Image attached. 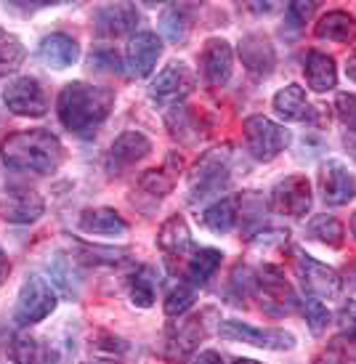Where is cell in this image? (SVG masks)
Listing matches in <instances>:
<instances>
[{
	"label": "cell",
	"mask_w": 356,
	"mask_h": 364,
	"mask_svg": "<svg viewBox=\"0 0 356 364\" xmlns=\"http://www.w3.org/2000/svg\"><path fill=\"white\" fill-rule=\"evenodd\" d=\"M112 107V88H102V85H91V82L82 80L67 82L59 93V102H56L61 125L80 139H93L96 131L107 122Z\"/></svg>",
	"instance_id": "obj_1"
},
{
	"label": "cell",
	"mask_w": 356,
	"mask_h": 364,
	"mask_svg": "<svg viewBox=\"0 0 356 364\" xmlns=\"http://www.w3.org/2000/svg\"><path fill=\"white\" fill-rule=\"evenodd\" d=\"M0 157L14 171L48 176L59 171L64 160L61 141L45 128H30V131L11 133L0 144Z\"/></svg>",
	"instance_id": "obj_2"
},
{
	"label": "cell",
	"mask_w": 356,
	"mask_h": 364,
	"mask_svg": "<svg viewBox=\"0 0 356 364\" xmlns=\"http://www.w3.org/2000/svg\"><path fill=\"white\" fill-rule=\"evenodd\" d=\"M232 171H234V152L232 146H218L205 152L194 162L189 173V197L192 203H203L207 197H218L229 189L232 183Z\"/></svg>",
	"instance_id": "obj_3"
},
{
	"label": "cell",
	"mask_w": 356,
	"mask_h": 364,
	"mask_svg": "<svg viewBox=\"0 0 356 364\" xmlns=\"http://www.w3.org/2000/svg\"><path fill=\"white\" fill-rule=\"evenodd\" d=\"M215 322H218V316H215L213 309H203V311L192 314V316H183L181 322L168 333V343H165L168 362L178 364L192 359L194 351L200 348V343L213 333Z\"/></svg>",
	"instance_id": "obj_4"
},
{
	"label": "cell",
	"mask_w": 356,
	"mask_h": 364,
	"mask_svg": "<svg viewBox=\"0 0 356 364\" xmlns=\"http://www.w3.org/2000/svg\"><path fill=\"white\" fill-rule=\"evenodd\" d=\"M242 139L244 149L250 152L253 160L271 162L287 149L290 131H287L285 125H276L274 120L264 117V114H253V117H247L242 122Z\"/></svg>",
	"instance_id": "obj_5"
},
{
	"label": "cell",
	"mask_w": 356,
	"mask_h": 364,
	"mask_svg": "<svg viewBox=\"0 0 356 364\" xmlns=\"http://www.w3.org/2000/svg\"><path fill=\"white\" fill-rule=\"evenodd\" d=\"M293 269H296L301 287H303V293L308 298H316V301H335V298H340L343 279L327 263L316 261L314 255H308L296 247L293 250Z\"/></svg>",
	"instance_id": "obj_6"
},
{
	"label": "cell",
	"mask_w": 356,
	"mask_h": 364,
	"mask_svg": "<svg viewBox=\"0 0 356 364\" xmlns=\"http://www.w3.org/2000/svg\"><path fill=\"white\" fill-rule=\"evenodd\" d=\"M56 290L48 279H43L41 274H32L24 279L16 298V309H14V322L19 327H32V324L43 322L45 316L56 311Z\"/></svg>",
	"instance_id": "obj_7"
},
{
	"label": "cell",
	"mask_w": 356,
	"mask_h": 364,
	"mask_svg": "<svg viewBox=\"0 0 356 364\" xmlns=\"http://www.w3.org/2000/svg\"><path fill=\"white\" fill-rule=\"evenodd\" d=\"M218 333L226 341H239V343L255 346V348H266V351H290L296 348V335L279 330V327H253L239 319H226L218 324Z\"/></svg>",
	"instance_id": "obj_8"
},
{
	"label": "cell",
	"mask_w": 356,
	"mask_h": 364,
	"mask_svg": "<svg viewBox=\"0 0 356 364\" xmlns=\"http://www.w3.org/2000/svg\"><path fill=\"white\" fill-rule=\"evenodd\" d=\"M311 194H314L311 181L303 173H293V176H285L282 181L274 183V189L269 194V208L279 215H287V218H303L314 205Z\"/></svg>",
	"instance_id": "obj_9"
},
{
	"label": "cell",
	"mask_w": 356,
	"mask_h": 364,
	"mask_svg": "<svg viewBox=\"0 0 356 364\" xmlns=\"http://www.w3.org/2000/svg\"><path fill=\"white\" fill-rule=\"evenodd\" d=\"M253 293H258L266 301V306L276 314H287L298 309V295L293 290V284L285 279V274L279 266L264 263L258 272L253 274Z\"/></svg>",
	"instance_id": "obj_10"
},
{
	"label": "cell",
	"mask_w": 356,
	"mask_h": 364,
	"mask_svg": "<svg viewBox=\"0 0 356 364\" xmlns=\"http://www.w3.org/2000/svg\"><path fill=\"white\" fill-rule=\"evenodd\" d=\"M319 194L330 208L348 205L356 197V176L340 160H327L319 165Z\"/></svg>",
	"instance_id": "obj_11"
},
{
	"label": "cell",
	"mask_w": 356,
	"mask_h": 364,
	"mask_svg": "<svg viewBox=\"0 0 356 364\" xmlns=\"http://www.w3.org/2000/svg\"><path fill=\"white\" fill-rule=\"evenodd\" d=\"M3 104L14 114L21 117H43L48 112V102L43 93L41 82L35 77H16L3 88Z\"/></svg>",
	"instance_id": "obj_12"
},
{
	"label": "cell",
	"mask_w": 356,
	"mask_h": 364,
	"mask_svg": "<svg viewBox=\"0 0 356 364\" xmlns=\"http://www.w3.org/2000/svg\"><path fill=\"white\" fill-rule=\"evenodd\" d=\"M194 88V72L186 61H171L149 85V96L157 102H178Z\"/></svg>",
	"instance_id": "obj_13"
},
{
	"label": "cell",
	"mask_w": 356,
	"mask_h": 364,
	"mask_svg": "<svg viewBox=\"0 0 356 364\" xmlns=\"http://www.w3.org/2000/svg\"><path fill=\"white\" fill-rule=\"evenodd\" d=\"M149 152H152V141L141 131L120 133L109 146V152H107V171L117 176V173L133 168L136 162H141Z\"/></svg>",
	"instance_id": "obj_14"
},
{
	"label": "cell",
	"mask_w": 356,
	"mask_h": 364,
	"mask_svg": "<svg viewBox=\"0 0 356 364\" xmlns=\"http://www.w3.org/2000/svg\"><path fill=\"white\" fill-rule=\"evenodd\" d=\"M139 11L131 3H112V6H102L93 14V30L99 38H122L131 35L139 27Z\"/></svg>",
	"instance_id": "obj_15"
},
{
	"label": "cell",
	"mask_w": 356,
	"mask_h": 364,
	"mask_svg": "<svg viewBox=\"0 0 356 364\" xmlns=\"http://www.w3.org/2000/svg\"><path fill=\"white\" fill-rule=\"evenodd\" d=\"M200 64H203L205 82L210 88L226 85L229 77H232V67H234V51H232L229 41H224V38H210V41L205 43Z\"/></svg>",
	"instance_id": "obj_16"
},
{
	"label": "cell",
	"mask_w": 356,
	"mask_h": 364,
	"mask_svg": "<svg viewBox=\"0 0 356 364\" xmlns=\"http://www.w3.org/2000/svg\"><path fill=\"white\" fill-rule=\"evenodd\" d=\"M160 56H163V41L154 32H136L125 51L128 72L133 77H149Z\"/></svg>",
	"instance_id": "obj_17"
},
{
	"label": "cell",
	"mask_w": 356,
	"mask_h": 364,
	"mask_svg": "<svg viewBox=\"0 0 356 364\" xmlns=\"http://www.w3.org/2000/svg\"><path fill=\"white\" fill-rule=\"evenodd\" d=\"M239 59H242V67L253 77H269L276 67L274 46L261 32H250L239 41Z\"/></svg>",
	"instance_id": "obj_18"
},
{
	"label": "cell",
	"mask_w": 356,
	"mask_h": 364,
	"mask_svg": "<svg viewBox=\"0 0 356 364\" xmlns=\"http://www.w3.org/2000/svg\"><path fill=\"white\" fill-rule=\"evenodd\" d=\"M45 213V203L35 189H9L0 200V218L9 223H32Z\"/></svg>",
	"instance_id": "obj_19"
},
{
	"label": "cell",
	"mask_w": 356,
	"mask_h": 364,
	"mask_svg": "<svg viewBox=\"0 0 356 364\" xmlns=\"http://www.w3.org/2000/svg\"><path fill=\"white\" fill-rule=\"evenodd\" d=\"M274 112L287 122H316V109L308 104L306 91L296 82L274 93Z\"/></svg>",
	"instance_id": "obj_20"
},
{
	"label": "cell",
	"mask_w": 356,
	"mask_h": 364,
	"mask_svg": "<svg viewBox=\"0 0 356 364\" xmlns=\"http://www.w3.org/2000/svg\"><path fill=\"white\" fill-rule=\"evenodd\" d=\"M38 56H41L43 64H48L53 70H67L75 61L80 59V46L75 38L64 35V32H53L48 38L41 41V48H38Z\"/></svg>",
	"instance_id": "obj_21"
},
{
	"label": "cell",
	"mask_w": 356,
	"mask_h": 364,
	"mask_svg": "<svg viewBox=\"0 0 356 364\" xmlns=\"http://www.w3.org/2000/svg\"><path fill=\"white\" fill-rule=\"evenodd\" d=\"M314 35L319 41L327 43H343V46H351L356 41V16L348 14V11H327L322 19L316 21Z\"/></svg>",
	"instance_id": "obj_22"
},
{
	"label": "cell",
	"mask_w": 356,
	"mask_h": 364,
	"mask_svg": "<svg viewBox=\"0 0 356 364\" xmlns=\"http://www.w3.org/2000/svg\"><path fill=\"white\" fill-rule=\"evenodd\" d=\"M303 75H306L308 88L316 93L333 91L338 85V67H335V59H333L330 53H322V51L306 53Z\"/></svg>",
	"instance_id": "obj_23"
},
{
	"label": "cell",
	"mask_w": 356,
	"mask_h": 364,
	"mask_svg": "<svg viewBox=\"0 0 356 364\" xmlns=\"http://www.w3.org/2000/svg\"><path fill=\"white\" fill-rule=\"evenodd\" d=\"M77 226H80V232L96 234V237H120V234L128 232L125 218L112 208H88V210H82Z\"/></svg>",
	"instance_id": "obj_24"
},
{
	"label": "cell",
	"mask_w": 356,
	"mask_h": 364,
	"mask_svg": "<svg viewBox=\"0 0 356 364\" xmlns=\"http://www.w3.org/2000/svg\"><path fill=\"white\" fill-rule=\"evenodd\" d=\"M239 215H242V194H229V197L215 200V203L205 210L203 221L210 232L229 234L237 223H239Z\"/></svg>",
	"instance_id": "obj_25"
},
{
	"label": "cell",
	"mask_w": 356,
	"mask_h": 364,
	"mask_svg": "<svg viewBox=\"0 0 356 364\" xmlns=\"http://www.w3.org/2000/svg\"><path fill=\"white\" fill-rule=\"evenodd\" d=\"M157 245L168 255H183L192 250V232L183 215H171L157 232Z\"/></svg>",
	"instance_id": "obj_26"
},
{
	"label": "cell",
	"mask_w": 356,
	"mask_h": 364,
	"mask_svg": "<svg viewBox=\"0 0 356 364\" xmlns=\"http://www.w3.org/2000/svg\"><path fill=\"white\" fill-rule=\"evenodd\" d=\"M221 258L224 255H221V250H215V247H200V250H194L192 258L183 266V279L192 284V287H203L218 272Z\"/></svg>",
	"instance_id": "obj_27"
},
{
	"label": "cell",
	"mask_w": 356,
	"mask_h": 364,
	"mask_svg": "<svg viewBox=\"0 0 356 364\" xmlns=\"http://www.w3.org/2000/svg\"><path fill=\"white\" fill-rule=\"evenodd\" d=\"M306 234H308V240L325 245V247H340L346 242V226L330 213L314 215L311 221L306 223Z\"/></svg>",
	"instance_id": "obj_28"
},
{
	"label": "cell",
	"mask_w": 356,
	"mask_h": 364,
	"mask_svg": "<svg viewBox=\"0 0 356 364\" xmlns=\"http://www.w3.org/2000/svg\"><path fill=\"white\" fill-rule=\"evenodd\" d=\"M128 295H131V304L139 309L154 306V301H157V272L152 266H139L128 277Z\"/></svg>",
	"instance_id": "obj_29"
},
{
	"label": "cell",
	"mask_w": 356,
	"mask_h": 364,
	"mask_svg": "<svg viewBox=\"0 0 356 364\" xmlns=\"http://www.w3.org/2000/svg\"><path fill=\"white\" fill-rule=\"evenodd\" d=\"M335 322H338L335 351H346L348 359L356 362V301H348V304L340 306Z\"/></svg>",
	"instance_id": "obj_30"
},
{
	"label": "cell",
	"mask_w": 356,
	"mask_h": 364,
	"mask_svg": "<svg viewBox=\"0 0 356 364\" xmlns=\"http://www.w3.org/2000/svg\"><path fill=\"white\" fill-rule=\"evenodd\" d=\"M11 359L14 364H51V348L41 338L19 335L11 343Z\"/></svg>",
	"instance_id": "obj_31"
},
{
	"label": "cell",
	"mask_w": 356,
	"mask_h": 364,
	"mask_svg": "<svg viewBox=\"0 0 356 364\" xmlns=\"http://www.w3.org/2000/svg\"><path fill=\"white\" fill-rule=\"evenodd\" d=\"M24 56H27V48L19 41V35L0 27V77H9L19 70Z\"/></svg>",
	"instance_id": "obj_32"
},
{
	"label": "cell",
	"mask_w": 356,
	"mask_h": 364,
	"mask_svg": "<svg viewBox=\"0 0 356 364\" xmlns=\"http://www.w3.org/2000/svg\"><path fill=\"white\" fill-rule=\"evenodd\" d=\"M189 16L192 9L189 6H168L160 16V30L168 41L181 43L186 41V32H189Z\"/></svg>",
	"instance_id": "obj_33"
},
{
	"label": "cell",
	"mask_w": 356,
	"mask_h": 364,
	"mask_svg": "<svg viewBox=\"0 0 356 364\" xmlns=\"http://www.w3.org/2000/svg\"><path fill=\"white\" fill-rule=\"evenodd\" d=\"M173 176L165 171H146L139 178V189L141 192H146L149 197H154V200H163V197H168V194L173 192Z\"/></svg>",
	"instance_id": "obj_34"
},
{
	"label": "cell",
	"mask_w": 356,
	"mask_h": 364,
	"mask_svg": "<svg viewBox=\"0 0 356 364\" xmlns=\"http://www.w3.org/2000/svg\"><path fill=\"white\" fill-rule=\"evenodd\" d=\"M194 304V287L189 282H178L176 287H171V293L165 295V314L168 316H178L192 309Z\"/></svg>",
	"instance_id": "obj_35"
},
{
	"label": "cell",
	"mask_w": 356,
	"mask_h": 364,
	"mask_svg": "<svg viewBox=\"0 0 356 364\" xmlns=\"http://www.w3.org/2000/svg\"><path fill=\"white\" fill-rule=\"evenodd\" d=\"M335 117L348 139L356 141V93H338L335 96Z\"/></svg>",
	"instance_id": "obj_36"
},
{
	"label": "cell",
	"mask_w": 356,
	"mask_h": 364,
	"mask_svg": "<svg viewBox=\"0 0 356 364\" xmlns=\"http://www.w3.org/2000/svg\"><path fill=\"white\" fill-rule=\"evenodd\" d=\"M303 314H306V322H308V330L314 335H322L327 330V324L333 319V314L327 309L322 301H316V298H303Z\"/></svg>",
	"instance_id": "obj_37"
},
{
	"label": "cell",
	"mask_w": 356,
	"mask_h": 364,
	"mask_svg": "<svg viewBox=\"0 0 356 364\" xmlns=\"http://www.w3.org/2000/svg\"><path fill=\"white\" fill-rule=\"evenodd\" d=\"M80 258L85 263H104V266H117L128 258V250H114V247H91L80 245Z\"/></svg>",
	"instance_id": "obj_38"
},
{
	"label": "cell",
	"mask_w": 356,
	"mask_h": 364,
	"mask_svg": "<svg viewBox=\"0 0 356 364\" xmlns=\"http://www.w3.org/2000/svg\"><path fill=\"white\" fill-rule=\"evenodd\" d=\"M316 3H290L285 11V19H287V27H293V30H301L306 21H308V16L314 14Z\"/></svg>",
	"instance_id": "obj_39"
},
{
	"label": "cell",
	"mask_w": 356,
	"mask_h": 364,
	"mask_svg": "<svg viewBox=\"0 0 356 364\" xmlns=\"http://www.w3.org/2000/svg\"><path fill=\"white\" fill-rule=\"evenodd\" d=\"M91 67L99 72H122L120 56L112 48H99L91 53Z\"/></svg>",
	"instance_id": "obj_40"
},
{
	"label": "cell",
	"mask_w": 356,
	"mask_h": 364,
	"mask_svg": "<svg viewBox=\"0 0 356 364\" xmlns=\"http://www.w3.org/2000/svg\"><path fill=\"white\" fill-rule=\"evenodd\" d=\"M192 364H224V356L218 354V351H203V354L194 356Z\"/></svg>",
	"instance_id": "obj_41"
},
{
	"label": "cell",
	"mask_w": 356,
	"mask_h": 364,
	"mask_svg": "<svg viewBox=\"0 0 356 364\" xmlns=\"http://www.w3.org/2000/svg\"><path fill=\"white\" fill-rule=\"evenodd\" d=\"M314 364H348L343 356H338V351L333 348V351H327V354H322L319 359H314Z\"/></svg>",
	"instance_id": "obj_42"
},
{
	"label": "cell",
	"mask_w": 356,
	"mask_h": 364,
	"mask_svg": "<svg viewBox=\"0 0 356 364\" xmlns=\"http://www.w3.org/2000/svg\"><path fill=\"white\" fill-rule=\"evenodd\" d=\"M9 272H11V261L9 255L3 253V247H0V284L9 279Z\"/></svg>",
	"instance_id": "obj_43"
},
{
	"label": "cell",
	"mask_w": 356,
	"mask_h": 364,
	"mask_svg": "<svg viewBox=\"0 0 356 364\" xmlns=\"http://www.w3.org/2000/svg\"><path fill=\"white\" fill-rule=\"evenodd\" d=\"M346 75H348V77H351V80L356 82V51L351 53V56H348V59H346Z\"/></svg>",
	"instance_id": "obj_44"
},
{
	"label": "cell",
	"mask_w": 356,
	"mask_h": 364,
	"mask_svg": "<svg viewBox=\"0 0 356 364\" xmlns=\"http://www.w3.org/2000/svg\"><path fill=\"white\" fill-rule=\"evenodd\" d=\"M351 234H354V240H356V210H354V215H351Z\"/></svg>",
	"instance_id": "obj_45"
},
{
	"label": "cell",
	"mask_w": 356,
	"mask_h": 364,
	"mask_svg": "<svg viewBox=\"0 0 356 364\" xmlns=\"http://www.w3.org/2000/svg\"><path fill=\"white\" fill-rule=\"evenodd\" d=\"M234 364H261V362H255V359H234Z\"/></svg>",
	"instance_id": "obj_46"
},
{
	"label": "cell",
	"mask_w": 356,
	"mask_h": 364,
	"mask_svg": "<svg viewBox=\"0 0 356 364\" xmlns=\"http://www.w3.org/2000/svg\"><path fill=\"white\" fill-rule=\"evenodd\" d=\"M85 364H120V362H109V359H96V362H85Z\"/></svg>",
	"instance_id": "obj_47"
}]
</instances>
